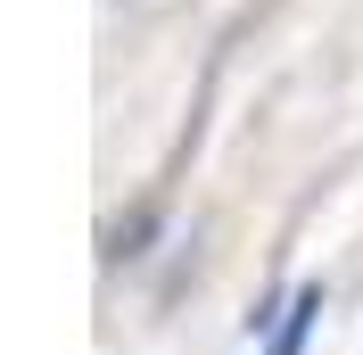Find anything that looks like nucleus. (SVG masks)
<instances>
[{"label": "nucleus", "instance_id": "f257e3e1", "mask_svg": "<svg viewBox=\"0 0 363 355\" xmlns=\"http://www.w3.org/2000/svg\"><path fill=\"white\" fill-rule=\"evenodd\" d=\"M314 314H322V289H297V297H289V322H281V339H272L264 355H297L306 331H314Z\"/></svg>", "mask_w": 363, "mask_h": 355}]
</instances>
